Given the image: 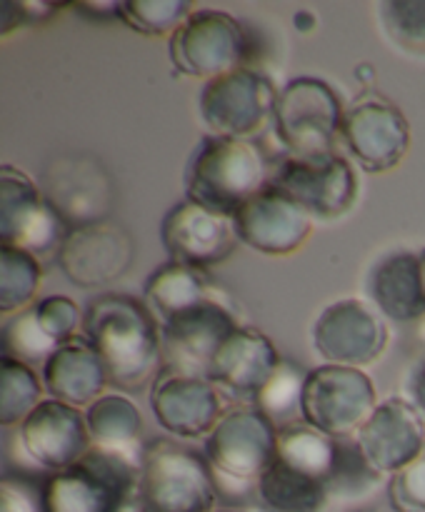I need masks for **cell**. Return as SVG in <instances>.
I'll return each instance as SVG.
<instances>
[{"instance_id":"cell-3","label":"cell","mask_w":425,"mask_h":512,"mask_svg":"<svg viewBox=\"0 0 425 512\" xmlns=\"http://www.w3.org/2000/svg\"><path fill=\"white\" fill-rule=\"evenodd\" d=\"M278 458V428L255 405L228 410L205 438V460L218 495H253L260 475Z\"/></svg>"},{"instance_id":"cell-20","label":"cell","mask_w":425,"mask_h":512,"mask_svg":"<svg viewBox=\"0 0 425 512\" xmlns=\"http://www.w3.org/2000/svg\"><path fill=\"white\" fill-rule=\"evenodd\" d=\"M365 460L380 475H395L425 450V420L405 398L378 403L355 435Z\"/></svg>"},{"instance_id":"cell-18","label":"cell","mask_w":425,"mask_h":512,"mask_svg":"<svg viewBox=\"0 0 425 512\" xmlns=\"http://www.w3.org/2000/svg\"><path fill=\"white\" fill-rule=\"evenodd\" d=\"M240 243L265 255H290L308 240L313 218L275 185L260 190L233 215Z\"/></svg>"},{"instance_id":"cell-9","label":"cell","mask_w":425,"mask_h":512,"mask_svg":"<svg viewBox=\"0 0 425 512\" xmlns=\"http://www.w3.org/2000/svg\"><path fill=\"white\" fill-rule=\"evenodd\" d=\"M275 100L278 90L263 73L238 68L203 85L198 110L210 135L248 140L268 123Z\"/></svg>"},{"instance_id":"cell-13","label":"cell","mask_w":425,"mask_h":512,"mask_svg":"<svg viewBox=\"0 0 425 512\" xmlns=\"http://www.w3.org/2000/svg\"><path fill=\"white\" fill-rule=\"evenodd\" d=\"M55 258L70 283L78 288H100L128 273L135 245L128 230L108 218L68 228Z\"/></svg>"},{"instance_id":"cell-27","label":"cell","mask_w":425,"mask_h":512,"mask_svg":"<svg viewBox=\"0 0 425 512\" xmlns=\"http://www.w3.org/2000/svg\"><path fill=\"white\" fill-rule=\"evenodd\" d=\"M85 425L95 448L118 450L140 460L135 448L143 435V415L133 400L113 393L103 395L85 408Z\"/></svg>"},{"instance_id":"cell-28","label":"cell","mask_w":425,"mask_h":512,"mask_svg":"<svg viewBox=\"0 0 425 512\" xmlns=\"http://www.w3.org/2000/svg\"><path fill=\"white\" fill-rule=\"evenodd\" d=\"M340 440L328 438L310 425H290L278 430V458L290 468L323 480L330 488L338 468Z\"/></svg>"},{"instance_id":"cell-7","label":"cell","mask_w":425,"mask_h":512,"mask_svg":"<svg viewBox=\"0 0 425 512\" xmlns=\"http://www.w3.org/2000/svg\"><path fill=\"white\" fill-rule=\"evenodd\" d=\"M343 113L338 95L325 80L293 78L275 100V135L298 158L330 155L340 138Z\"/></svg>"},{"instance_id":"cell-11","label":"cell","mask_w":425,"mask_h":512,"mask_svg":"<svg viewBox=\"0 0 425 512\" xmlns=\"http://www.w3.org/2000/svg\"><path fill=\"white\" fill-rule=\"evenodd\" d=\"M63 218L55 213L43 190L13 165L0 170V238L3 245L20 248L33 258L58 253L63 243Z\"/></svg>"},{"instance_id":"cell-43","label":"cell","mask_w":425,"mask_h":512,"mask_svg":"<svg viewBox=\"0 0 425 512\" xmlns=\"http://www.w3.org/2000/svg\"><path fill=\"white\" fill-rule=\"evenodd\" d=\"M215 512H235V510H215Z\"/></svg>"},{"instance_id":"cell-17","label":"cell","mask_w":425,"mask_h":512,"mask_svg":"<svg viewBox=\"0 0 425 512\" xmlns=\"http://www.w3.org/2000/svg\"><path fill=\"white\" fill-rule=\"evenodd\" d=\"M150 408L163 430L175 438H208L223 418L220 390L208 378L160 370L150 390Z\"/></svg>"},{"instance_id":"cell-19","label":"cell","mask_w":425,"mask_h":512,"mask_svg":"<svg viewBox=\"0 0 425 512\" xmlns=\"http://www.w3.org/2000/svg\"><path fill=\"white\" fill-rule=\"evenodd\" d=\"M20 445L35 465L55 473H63L78 463L90 443L85 413L60 400H43L18 430Z\"/></svg>"},{"instance_id":"cell-40","label":"cell","mask_w":425,"mask_h":512,"mask_svg":"<svg viewBox=\"0 0 425 512\" xmlns=\"http://www.w3.org/2000/svg\"><path fill=\"white\" fill-rule=\"evenodd\" d=\"M118 5L120 3H75L73 8L78 10V13H85L93 20H108L110 15L118 18Z\"/></svg>"},{"instance_id":"cell-2","label":"cell","mask_w":425,"mask_h":512,"mask_svg":"<svg viewBox=\"0 0 425 512\" xmlns=\"http://www.w3.org/2000/svg\"><path fill=\"white\" fill-rule=\"evenodd\" d=\"M268 185V163L245 138L205 135L185 165V200L228 218Z\"/></svg>"},{"instance_id":"cell-1","label":"cell","mask_w":425,"mask_h":512,"mask_svg":"<svg viewBox=\"0 0 425 512\" xmlns=\"http://www.w3.org/2000/svg\"><path fill=\"white\" fill-rule=\"evenodd\" d=\"M83 338L100 355L110 383L120 390L138 393L163 368L153 310L130 295L105 293L90 300L83 313Z\"/></svg>"},{"instance_id":"cell-16","label":"cell","mask_w":425,"mask_h":512,"mask_svg":"<svg viewBox=\"0 0 425 512\" xmlns=\"http://www.w3.org/2000/svg\"><path fill=\"white\" fill-rule=\"evenodd\" d=\"M160 240L170 260L203 273L228 260L240 243L233 218L203 208L193 200H183L165 213Z\"/></svg>"},{"instance_id":"cell-41","label":"cell","mask_w":425,"mask_h":512,"mask_svg":"<svg viewBox=\"0 0 425 512\" xmlns=\"http://www.w3.org/2000/svg\"><path fill=\"white\" fill-rule=\"evenodd\" d=\"M420 258V275H423V288H425V250L418 255Z\"/></svg>"},{"instance_id":"cell-38","label":"cell","mask_w":425,"mask_h":512,"mask_svg":"<svg viewBox=\"0 0 425 512\" xmlns=\"http://www.w3.org/2000/svg\"><path fill=\"white\" fill-rule=\"evenodd\" d=\"M50 13H55V5L48 3H3V35L10 33V28H18V25L35 23V20H45Z\"/></svg>"},{"instance_id":"cell-36","label":"cell","mask_w":425,"mask_h":512,"mask_svg":"<svg viewBox=\"0 0 425 512\" xmlns=\"http://www.w3.org/2000/svg\"><path fill=\"white\" fill-rule=\"evenodd\" d=\"M388 500L395 512H425V450L388 480Z\"/></svg>"},{"instance_id":"cell-5","label":"cell","mask_w":425,"mask_h":512,"mask_svg":"<svg viewBox=\"0 0 425 512\" xmlns=\"http://www.w3.org/2000/svg\"><path fill=\"white\" fill-rule=\"evenodd\" d=\"M218 490L208 460L173 440L140 453L138 512H215Z\"/></svg>"},{"instance_id":"cell-24","label":"cell","mask_w":425,"mask_h":512,"mask_svg":"<svg viewBox=\"0 0 425 512\" xmlns=\"http://www.w3.org/2000/svg\"><path fill=\"white\" fill-rule=\"evenodd\" d=\"M43 383L50 398L80 410L103 398V390L110 380L103 360L90 348L88 340L75 338L50 355L48 363L43 365Z\"/></svg>"},{"instance_id":"cell-14","label":"cell","mask_w":425,"mask_h":512,"mask_svg":"<svg viewBox=\"0 0 425 512\" xmlns=\"http://www.w3.org/2000/svg\"><path fill=\"white\" fill-rule=\"evenodd\" d=\"M340 138L368 173H385L405 158L410 125L398 105L380 95H363L343 113Z\"/></svg>"},{"instance_id":"cell-22","label":"cell","mask_w":425,"mask_h":512,"mask_svg":"<svg viewBox=\"0 0 425 512\" xmlns=\"http://www.w3.org/2000/svg\"><path fill=\"white\" fill-rule=\"evenodd\" d=\"M280 363L275 345L260 330L240 325L215 353L208 380L225 393L255 400Z\"/></svg>"},{"instance_id":"cell-4","label":"cell","mask_w":425,"mask_h":512,"mask_svg":"<svg viewBox=\"0 0 425 512\" xmlns=\"http://www.w3.org/2000/svg\"><path fill=\"white\" fill-rule=\"evenodd\" d=\"M140 460L108 448H90L75 465L45 483V512H125L138 500Z\"/></svg>"},{"instance_id":"cell-33","label":"cell","mask_w":425,"mask_h":512,"mask_svg":"<svg viewBox=\"0 0 425 512\" xmlns=\"http://www.w3.org/2000/svg\"><path fill=\"white\" fill-rule=\"evenodd\" d=\"M60 348L58 340L50 338L35 318L33 308H25L8 318L3 325V355L25 365H45L50 355Z\"/></svg>"},{"instance_id":"cell-15","label":"cell","mask_w":425,"mask_h":512,"mask_svg":"<svg viewBox=\"0 0 425 512\" xmlns=\"http://www.w3.org/2000/svg\"><path fill=\"white\" fill-rule=\"evenodd\" d=\"M313 345L328 365L365 368L388 345V328L380 313L355 298L335 300L313 325Z\"/></svg>"},{"instance_id":"cell-29","label":"cell","mask_w":425,"mask_h":512,"mask_svg":"<svg viewBox=\"0 0 425 512\" xmlns=\"http://www.w3.org/2000/svg\"><path fill=\"white\" fill-rule=\"evenodd\" d=\"M308 373L300 365L283 360L255 398V408L270 420L278 430L295 425V418L303 415V390Z\"/></svg>"},{"instance_id":"cell-39","label":"cell","mask_w":425,"mask_h":512,"mask_svg":"<svg viewBox=\"0 0 425 512\" xmlns=\"http://www.w3.org/2000/svg\"><path fill=\"white\" fill-rule=\"evenodd\" d=\"M405 393H408V403L425 420V358L410 368L408 378H405Z\"/></svg>"},{"instance_id":"cell-21","label":"cell","mask_w":425,"mask_h":512,"mask_svg":"<svg viewBox=\"0 0 425 512\" xmlns=\"http://www.w3.org/2000/svg\"><path fill=\"white\" fill-rule=\"evenodd\" d=\"M43 195L68 228L100 223L110 213V178L95 158H65L43 173Z\"/></svg>"},{"instance_id":"cell-25","label":"cell","mask_w":425,"mask_h":512,"mask_svg":"<svg viewBox=\"0 0 425 512\" xmlns=\"http://www.w3.org/2000/svg\"><path fill=\"white\" fill-rule=\"evenodd\" d=\"M255 500L265 512H323L330 500V488L323 480L275 458L255 485Z\"/></svg>"},{"instance_id":"cell-44","label":"cell","mask_w":425,"mask_h":512,"mask_svg":"<svg viewBox=\"0 0 425 512\" xmlns=\"http://www.w3.org/2000/svg\"><path fill=\"white\" fill-rule=\"evenodd\" d=\"M358 512H370V510H358Z\"/></svg>"},{"instance_id":"cell-37","label":"cell","mask_w":425,"mask_h":512,"mask_svg":"<svg viewBox=\"0 0 425 512\" xmlns=\"http://www.w3.org/2000/svg\"><path fill=\"white\" fill-rule=\"evenodd\" d=\"M0 512H45L43 500L38 503L35 490L25 480L3 478L0 483Z\"/></svg>"},{"instance_id":"cell-26","label":"cell","mask_w":425,"mask_h":512,"mask_svg":"<svg viewBox=\"0 0 425 512\" xmlns=\"http://www.w3.org/2000/svg\"><path fill=\"white\" fill-rule=\"evenodd\" d=\"M143 293L145 303L153 310V315H158L165 323L173 315L195 308L203 300L213 298L215 290L208 283L203 270H195L183 263H175V260H168V263H163L148 275Z\"/></svg>"},{"instance_id":"cell-10","label":"cell","mask_w":425,"mask_h":512,"mask_svg":"<svg viewBox=\"0 0 425 512\" xmlns=\"http://www.w3.org/2000/svg\"><path fill=\"white\" fill-rule=\"evenodd\" d=\"M238 328L240 323L233 308L218 295L173 315L160 328L163 368L173 370V373L208 378L215 353Z\"/></svg>"},{"instance_id":"cell-23","label":"cell","mask_w":425,"mask_h":512,"mask_svg":"<svg viewBox=\"0 0 425 512\" xmlns=\"http://www.w3.org/2000/svg\"><path fill=\"white\" fill-rule=\"evenodd\" d=\"M365 293L383 318L420 323L425 318V288L418 255L410 250L380 255L365 275Z\"/></svg>"},{"instance_id":"cell-6","label":"cell","mask_w":425,"mask_h":512,"mask_svg":"<svg viewBox=\"0 0 425 512\" xmlns=\"http://www.w3.org/2000/svg\"><path fill=\"white\" fill-rule=\"evenodd\" d=\"M170 60L180 75L205 83L238 68H250V33L225 10L198 8L170 35Z\"/></svg>"},{"instance_id":"cell-35","label":"cell","mask_w":425,"mask_h":512,"mask_svg":"<svg viewBox=\"0 0 425 512\" xmlns=\"http://www.w3.org/2000/svg\"><path fill=\"white\" fill-rule=\"evenodd\" d=\"M33 313L45 333L60 345L75 340L78 328H83V313L68 295H48L33 305Z\"/></svg>"},{"instance_id":"cell-30","label":"cell","mask_w":425,"mask_h":512,"mask_svg":"<svg viewBox=\"0 0 425 512\" xmlns=\"http://www.w3.org/2000/svg\"><path fill=\"white\" fill-rule=\"evenodd\" d=\"M40 395H43V385L35 370L3 355L0 360V423L3 428L23 425V420L43 403Z\"/></svg>"},{"instance_id":"cell-31","label":"cell","mask_w":425,"mask_h":512,"mask_svg":"<svg viewBox=\"0 0 425 512\" xmlns=\"http://www.w3.org/2000/svg\"><path fill=\"white\" fill-rule=\"evenodd\" d=\"M40 288L38 258L20 248H0V310L3 315L20 313Z\"/></svg>"},{"instance_id":"cell-12","label":"cell","mask_w":425,"mask_h":512,"mask_svg":"<svg viewBox=\"0 0 425 512\" xmlns=\"http://www.w3.org/2000/svg\"><path fill=\"white\" fill-rule=\"evenodd\" d=\"M270 185L283 190L310 218L335 220L348 213L358 195V178L345 158L330 153L318 158L290 155L278 165Z\"/></svg>"},{"instance_id":"cell-34","label":"cell","mask_w":425,"mask_h":512,"mask_svg":"<svg viewBox=\"0 0 425 512\" xmlns=\"http://www.w3.org/2000/svg\"><path fill=\"white\" fill-rule=\"evenodd\" d=\"M193 10L188 0H123L118 18L143 35H173Z\"/></svg>"},{"instance_id":"cell-42","label":"cell","mask_w":425,"mask_h":512,"mask_svg":"<svg viewBox=\"0 0 425 512\" xmlns=\"http://www.w3.org/2000/svg\"><path fill=\"white\" fill-rule=\"evenodd\" d=\"M418 335H420V340H423V343H425V318L418 323Z\"/></svg>"},{"instance_id":"cell-32","label":"cell","mask_w":425,"mask_h":512,"mask_svg":"<svg viewBox=\"0 0 425 512\" xmlns=\"http://www.w3.org/2000/svg\"><path fill=\"white\" fill-rule=\"evenodd\" d=\"M375 15L385 38L410 55H425V0H380Z\"/></svg>"},{"instance_id":"cell-8","label":"cell","mask_w":425,"mask_h":512,"mask_svg":"<svg viewBox=\"0 0 425 512\" xmlns=\"http://www.w3.org/2000/svg\"><path fill=\"white\" fill-rule=\"evenodd\" d=\"M378 408L375 385L363 370L320 365L303 390V420L333 440H350Z\"/></svg>"}]
</instances>
